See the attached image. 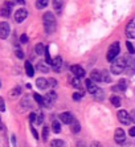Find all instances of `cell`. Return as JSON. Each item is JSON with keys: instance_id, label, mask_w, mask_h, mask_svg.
Listing matches in <instances>:
<instances>
[{"instance_id": "1", "label": "cell", "mask_w": 135, "mask_h": 147, "mask_svg": "<svg viewBox=\"0 0 135 147\" xmlns=\"http://www.w3.org/2000/svg\"><path fill=\"white\" fill-rule=\"evenodd\" d=\"M44 29L47 33H53L54 29H56V19H54L53 13L52 12H47L44 15Z\"/></svg>"}, {"instance_id": "2", "label": "cell", "mask_w": 135, "mask_h": 147, "mask_svg": "<svg viewBox=\"0 0 135 147\" xmlns=\"http://www.w3.org/2000/svg\"><path fill=\"white\" fill-rule=\"evenodd\" d=\"M126 69V60L125 57H117L111 61V73L113 74H121Z\"/></svg>"}, {"instance_id": "3", "label": "cell", "mask_w": 135, "mask_h": 147, "mask_svg": "<svg viewBox=\"0 0 135 147\" xmlns=\"http://www.w3.org/2000/svg\"><path fill=\"white\" fill-rule=\"evenodd\" d=\"M119 51H121V47H119V42H118V41L113 42V44L110 45L109 51H107V55H106V58H107V61H110V62L114 61L115 58L118 57Z\"/></svg>"}, {"instance_id": "4", "label": "cell", "mask_w": 135, "mask_h": 147, "mask_svg": "<svg viewBox=\"0 0 135 147\" xmlns=\"http://www.w3.org/2000/svg\"><path fill=\"white\" fill-rule=\"evenodd\" d=\"M28 17V11L25 8H20L15 12V21L16 23H23L25 19Z\"/></svg>"}, {"instance_id": "5", "label": "cell", "mask_w": 135, "mask_h": 147, "mask_svg": "<svg viewBox=\"0 0 135 147\" xmlns=\"http://www.w3.org/2000/svg\"><path fill=\"white\" fill-rule=\"evenodd\" d=\"M56 98H57V94H56L54 92L47 93V96L44 97V102H43V105H44L45 107H51V105L56 101Z\"/></svg>"}, {"instance_id": "6", "label": "cell", "mask_w": 135, "mask_h": 147, "mask_svg": "<svg viewBox=\"0 0 135 147\" xmlns=\"http://www.w3.org/2000/svg\"><path fill=\"white\" fill-rule=\"evenodd\" d=\"M126 36L128 38H135V19L128 21L127 27H126Z\"/></svg>"}, {"instance_id": "7", "label": "cell", "mask_w": 135, "mask_h": 147, "mask_svg": "<svg viewBox=\"0 0 135 147\" xmlns=\"http://www.w3.org/2000/svg\"><path fill=\"white\" fill-rule=\"evenodd\" d=\"M118 119L122 125H128V123L131 122V119H130V114H128L126 110H119L118 111Z\"/></svg>"}, {"instance_id": "8", "label": "cell", "mask_w": 135, "mask_h": 147, "mask_svg": "<svg viewBox=\"0 0 135 147\" xmlns=\"http://www.w3.org/2000/svg\"><path fill=\"white\" fill-rule=\"evenodd\" d=\"M9 36V25L7 21L0 23V38H7Z\"/></svg>"}, {"instance_id": "9", "label": "cell", "mask_w": 135, "mask_h": 147, "mask_svg": "<svg viewBox=\"0 0 135 147\" xmlns=\"http://www.w3.org/2000/svg\"><path fill=\"white\" fill-rule=\"evenodd\" d=\"M114 140L117 142V143L122 144L126 140V133L122 130V129H117L115 133H114Z\"/></svg>"}, {"instance_id": "10", "label": "cell", "mask_w": 135, "mask_h": 147, "mask_svg": "<svg viewBox=\"0 0 135 147\" xmlns=\"http://www.w3.org/2000/svg\"><path fill=\"white\" fill-rule=\"evenodd\" d=\"M126 60V69H127V73L132 74L135 72V60L131 57V56H128V57H125Z\"/></svg>"}, {"instance_id": "11", "label": "cell", "mask_w": 135, "mask_h": 147, "mask_svg": "<svg viewBox=\"0 0 135 147\" xmlns=\"http://www.w3.org/2000/svg\"><path fill=\"white\" fill-rule=\"evenodd\" d=\"M58 118H60V121L62 123H66V125H70L73 121H74V117L72 115L69 111H66V113H61L60 115H58Z\"/></svg>"}, {"instance_id": "12", "label": "cell", "mask_w": 135, "mask_h": 147, "mask_svg": "<svg viewBox=\"0 0 135 147\" xmlns=\"http://www.w3.org/2000/svg\"><path fill=\"white\" fill-rule=\"evenodd\" d=\"M70 70H72V73H73V76H74V77H78V78L85 77V70L80 65H73L70 68Z\"/></svg>"}, {"instance_id": "13", "label": "cell", "mask_w": 135, "mask_h": 147, "mask_svg": "<svg viewBox=\"0 0 135 147\" xmlns=\"http://www.w3.org/2000/svg\"><path fill=\"white\" fill-rule=\"evenodd\" d=\"M85 86H86V89H88V92L90 93V94H94L98 90V86L95 85V82L91 81V80H86V81H85Z\"/></svg>"}, {"instance_id": "14", "label": "cell", "mask_w": 135, "mask_h": 147, "mask_svg": "<svg viewBox=\"0 0 135 147\" xmlns=\"http://www.w3.org/2000/svg\"><path fill=\"white\" fill-rule=\"evenodd\" d=\"M36 85H37L38 89H47L48 86H49V81H48L47 78H43V77H40V78L36 80Z\"/></svg>"}, {"instance_id": "15", "label": "cell", "mask_w": 135, "mask_h": 147, "mask_svg": "<svg viewBox=\"0 0 135 147\" xmlns=\"http://www.w3.org/2000/svg\"><path fill=\"white\" fill-rule=\"evenodd\" d=\"M52 65H53V69L56 72H60L61 66H62V58H61L60 56H57L54 60H52Z\"/></svg>"}, {"instance_id": "16", "label": "cell", "mask_w": 135, "mask_h": 147, "mask_svg": "<svg viewBox=\"0 0 135 147\" xmlns=\"http://www.w3.org/2000/svg\"><path fill=\"white\" fill-rule=\"evenodd\" d=\"M29 107H30L29 98H28V97H24L20 102V110L21 111H27V110H29Z\"/></svg>"}, {"instance_id": "17", "label": "cell", "mask_w": 135, "mask_h": 147, "mask_svg": "<svg viewBox=\"0 0 135 147\" xmlns=\"http://www.w3.org/2000/svg\"><path fill=\"white\" fill-rule=\"evenodd\" d=\"M90 80L94 82H101L102 81V74L99 70H93L90 73Z\"/></svg>"}, {"instance_id": "18", "label": "cell", "mask_w": 135, "mask_h": 147, "mask_svg": "<svg viewBox=\"0 0 135 147\" xmlns=\"http://www.w3.org/2000/svg\"><path fill=\"white\" fill-rule=\"evenodd\" d=\"M11 8H12V3H5V5H4L3 8H1V12L0 13L3 15V16H9V11H11Z\"/></svg>"}, {"instance_id": "19", "label": "cell", "mask_w": 135, "mask_h": 147, "mask_svg": "<svg viewBox=\"0 0 135 147\" xmlns=\"http://www.w3.org/2000/svg\"><path fill=\"white\" fill-rule=\"evenodd\" d=\"M25 72H27V74L29 76V77H33V74H34V69H33V66H32V64L30 62H25Z\"/></svg>"}, {"instance_id": "20", "label": "cell", "mask_w": 135, "mask_h": 147, "mask_svg": "<svg viewBox=\"0 0 135 147\" xmlns=\"http://www.w3.org/2000/svg\"><path fill=\"white\" fill-rule=\"evenodd\" d=\"M126 88H127V81L126 80H121V81L118 82V85L114 88V90H126Z\"/></svg>"}, {"instance_id": "21", "label": "cell", "mask_w": 135, "mask_h": 147, "mask_svg": "<svg viewBox=\"0 0 135 147\" xmlns=\"http://www.w3.org/2000/svg\"><path fill=\"white\" fill-rule=\"evenodd\" d=\"M62 4H64V0H53V8H54V11L60 12L61 7H62Z\"/></svg>"}, {"instance_id": "22", "label": "cell", "mask_w": 135, "mask_h": 147, "mask_svg": "<svg viewBox=\"0 0 135 147\" xmlns=\"http://www.w3.org/2000/svg\"><path fill=\"white\" fill-rule=\"evenodd\" d=\"M52 129H53V133H56V134L60 133V131H61L60 122H58V121H53V122H52Z\"/></svg>"}, {"instance_id": "23", "label": "cell", "mask_w": 135, "mask_h": 147, "mask_svg": "<svg viewBox=\"0 0 135 147\" xmlns=\"http://www.w3.org/2000/svg\"><path fill=\"white\" fill-rule=\"evenodd\" d=\"M65 143H64V140H61V139H54L51 142V147H64Z\"/></svg>"}, {"instance_id": "24", "label": "cell", "mask_w": 135, "mask_h": 147, "mask_svg": "<svg viewBox=\"0 0 135 147\" xmlns=\"http://www.w3.org/2000/svg\"><path fill=\"white\" fill-rule=\"evenodd\" d=\"M70 125H72V131H73V133H78V131L81 130V126H80V123H78L76 119L73 121Z\"/></svg>"}, {"instance_id": "25", "label": "cell", "mask_w": 135, "mask_h": 147, "mask_svg": "<svg viewBox=\"0 0 135 147\" xmlns=\"http://www.w3.org/2000/svg\"><path fill=\"white\" fill-rule=\"evenodd\" d=\"M48 5V0H36V7L38 8V9H43V8H45Z\"/></svg>"}, {"instance_id": "26", "label": "cell", "mask_w": 135, "mask_h": 147, "mask_svg": "<svg viewBox=\"0 0 135 147\" xmlns=\"http://www.w3.org/2000/svg\"><path fill=\"white\" fill-rule=\"evenodd\" d=\"M37 70L41 73H48L49 72V68H48L45 64H43V62H40V64H37Z\"/></svg>"}, {"instance_id": "27", "label": "cell", "mask_w": 135, "mask_h": 147, "mask_svg": "<svg viewBox=\"0 0 135 147\" xmlns=\"http://www.w3.org/2000/svg\"><path fill=\"white\" fill-rule=\"evenodd\" d=\"M110 101H111V103L114 105L115 107H119V106H121V99H119V97L113 96L111 98H110Z\"/></svg>"}, {"instance_id": "28", "label": "cell", "mask_w": 135, "mask_h": 147, "mask_svg": "<svg viewBox=\"0 0 135 147\" xmlns=\"http://www.w3.org/2000/svg\"><path fill=\"white\" fill-rule=\"evenodd\" d=\"M34 51H36V53H37L38 56H41L43 55V52L45 51V47L43 44H37L36 45V48H34Z\"/></svg>"}, {"instance_id": "29", "label": "cell", "mask_w": 135, "mask_h": 147, "mask_svg": "<svg viewBox=\"0 0 135 147\" xmlns=\"http://www.w3.org/2000/svg\"><path fill=\"white\" fill-rule=\"evenodd\" d=\"M33 98H34V101L38 103V105H43V102H44V98L38 94V93H34L33 94Z\"/></svg>"}, {"instance_id": "30", "label": "cell", "mask_w": 135, "mask_h": 147, "mask_svg": "<svg viewBox=\"0 0 135 147\" xmlns=\"http://www.w3.org/2000/svg\"><path fill=\"white\" fill-rule=\"evenodd\" d=\"M94 98L98 99V101H101V99H103V92H102L101 89H98L97 92L94 93Z\"/></svg>"}, {"instance_id": "31", "label": "cell", "mask_w": 135, "mask_h": 147, "mask_svg": "<svg viewBox=\"0 0 135 147\" xmlns=\"http://www.w3.org/2000/svg\"><path fill=\"white\" fill-rule=\"evenodd\" d=\"M101 74H102V81H105V82H110V81H111L110 76H109V73L106 72V70H105V72H102Z\"/></svg>"}, {"instance_id": "32", "label": "cell", "mask_w": 135, "mask_h": 147, "mask_svg": "<svg viewBox=\"0 0 135 147\" xmlns=\"http://www.w3.org/2000/svg\"><path fill=\"white\" fill-rule=\"evenodd\" d=\"M44 53H45V60H47V64H51V65H52V58H51V56H49V49L45 48Z\"/></svg>"}, {"instance_id": "33", "label": "cell", "mask_w": 135, "mask_h": 147, "mask_svg": "<svg viewBox=\"0 0 135 147\" xmlns=\"http://www.w3.org/2000/svg\"><path fill=\"white\" fill-rule=\"evenodd\" d=\"M72 84H73V86H76V88H78V89H81V82H80L78 77H74V78L72 80Z\"/></svg>"}, {"instance_id": "34", "label": "cell", "mask_w": 135, "mask_h": 147, "mask_svg": "<svg viewBox=\"0 0 135 147\" xmlns=\"http://www.w3.org/2000/svg\"><path fill=\"white\" fill-rule=\"evenodd\" d=\"M48 127H43V140H47L48 139Z\"/></svg>"}, {"instance_id": "35", "label": "cell", "mask_w": 135, "mask_h": 147, "mask_svg": "<svg viewBox=\"0 0 135 147\" xmlns=\"http://www.w3.org/2000/svg\"><path fill=\"white\" fill-rule=\"evenodd\" d=\"M126 45H127V49H128L130 53H135V49H134V47H132L131 42H126Z\"/></svg>"}, {"instance_id": "36", "label": "cell", "mask_w": 135, "mask_h": 147, "mask_svg": "<svg viewBox=\"0 0 135 147\" xmlns=\"http://www.w3.org/2000/svg\"><path fill=\"white\" fill-rule=\"evenodd\" d=\"M5 110V105H4V99L0 97V111H4Z\"/></svg>"}, {"instance_id": "37", "label": "cell", "mask_w": 135, "mask_h": 147, "mask_svg": "<svg viewBox=\"0 0 135 147\" xmlns=\"http://www.w3.org/2000/svg\"><path fill=\"white\" fill-rule=\"evenodd\" d=\"M73 99L80 101V99H81V93H74V94H73Z\"/></svg>"}, {"instance_id": "38", "label": "cell", "mask_w": 135, "mask_h": 147, "mask_svg": "<svg viewBox=\"0 0 135 147\" xmlns=\"http://www.w3.org/2000/svg\"><path fill=\"white\" fill-rule=\"evenodd\" d=\"M90 147H102V144L99 143V142H97V140H95V142H91Z\"/></svg>"}, {"instance_id": "39", "label": "cell", "mask_w": 135, "mask_h": 147, "mask_svg": "<svg viewBox=\"0 0 135 147\" xmlns=\"http://www.w3.org/2000/svg\"><path fill=\"white\" fill-rule=\"evenodd\" d=\"M130 119H131L132 123H135V110H132L131 114H130Z\"/></svg>"}, {"instance_id": "40", "label": "cell", "mask_w": 135, "mask_h": 147, "mask_svg": "<svg viewBox=\"0 0 135 147\" xmlns=\"http://www.w3.org/2000/svg\"><path fill=\"white\" fill-rule=\"evenodd\" d=\"M15 53H16V56H17L19 58H23V57H24V53H23L21 51H19V49H17V51L15 52Z\"/></svg>"}, {"instance_id": "41", "label": "cell", "mask_w": 135, "mask_h": 147, "mask_svg": "<svg viewBox=\"0 0 135 147\" xmlns=\"http://www.w3.org/2000/svg\"><path fill=\"white\" fill-rule=\"evenodd\" d=\"M30 131H32V134H33V137L36 138V139H38V134H37V131L34 130L33 127H30Z\"/></svg>"}, {"instance_id": "42", "label": "cell", "mask_w": 135, "mask_h": 147, "mask_svg": "<svg viewBox=\"0 0 135 147\" xmlns=\"http://www.w3.org/2000/svg\"><path fill=\"white\" fill-rule=\"evenodd\" d=\"M19 93H20V90H19V89H15V90H12V92H11V96H12V97H16Z\"/></svg>"}, {"instance_id": "43", "label": "cell", "mask_w": 135, "mask_h": 147, "mask_svg": "<svg viewBox=\"0 0 135 147\" xmlns=\"http://www.w3.org/2000/svg\"><path fill=\"white\" fill-rule=\"evenodd\" d=\"M43 121H44V115H43V114H40V115H38V118H37V123H38V125H41V123H43Z\"/></svg>"}, {"instance_id": "44", "label": "cell", "mask_w": 135, "mask_h": 147, "mask_svg": "<svg viewBox=\"0 0 135 147\" xmlns=\"http://www.w3.org/2000/svg\"><path fill=\"white\" fill-rule=\"evenodd\" d=\"M29 121H30V123L34 122V121H36V114H33V113L30 114V115H29Z\"/></svg>"}, {"instance_id": "45", "label": "cell", "mask_w": 135, "mask_h": 147, "mask_svg": "<svg viewBox=\"0 0 135 147\" xmlns=\"http://www.w3.org/2000/svg\"><path fill=\"white\" fill-rule=\"evenodd\" d=\"M20 41H21V42H27V41H28V37H27V36H25V34H21Z\"/></svg>"}, {"instance_id": "46", "label": "cell", "mask_w": 135, "mask_h": 147, "mask_svg": "<svg viewBox=\"0 0 135 147\" xmlns=\"http://www.w3.org/2000/svg\"><path fill=\"white\" fill-rule=\"evenodd\" d=\"M128 134H130L131 137H135V127H131V129H130V131H128Z\"/></svg>"}, {"instance_id": "47", "label": "cell", "mask_w": 135, "mask_h": 147, "mask_svg": "<svg viewBox=\"0 0 135 147\" xmlns=\"http://www.w3.org/2000/svg\"><path fill=\"white\" fill-rule=\"evenodd\" d=\"M48 81H49V84H52V86H56V84H57V81H56V80H53V78L48 80Z\"/></svg>"}, {"instance_id": "48", "label": "cell", "mask_w": 135, "mask_h": 147, "mask_svg": "<svg viewBox=\"0 0 135 147\" xmlns=\"http://www.w3.org/2000/svg\"><path fill=\"white\" fill-rule=\"evenodd\" d=\"M0 88H1V81H0Z\"/></svg>"}]
</instances>
